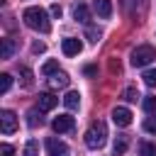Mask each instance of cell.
<instances>
[{
    "mask_svg": "<svg viewBox=\"0 0 156 156\" xmlns=\"http://www.w3.org/2000/svg\"><path fill=\"white\" fill-rule=\"evenodd\" d=\"M17 129V115L12 110H2L0 112V132L2 134H12Z\"/></svg>",
    "mask_w": 156,
    "mask_h": 156,
    "instance_id": "cell-4",
    "label": "cell"
},
{
    "mask_svg": "<svg viewBox=\"0 0 156 156\" xmlns=\"http://www.w3.org/2000/svg\"><path fill=\"white\" fill-rule=\"evenodd\" d=\"M112 122H115L117 127H129V124H132V112H129L127 107H115V110H112Z\"/></svg>",
    "mask_w": 156,
    "mask_h": 156,
    "instance_id": "cell-9",
    "label": "cell"
},
{
    "mask_svg": "<svg viewBox=\"0 0 156 156\" xmlns=\"http://www.w3.org/2000/svg\"><path fill=\"white\" fill-rule=\"evenodd\" d=\"M44 146H46V156H68V146L56 136H49Z\"/></svg>",
    "mask_w": 156,
    "mask_h": 156,
    "instance_id": "cell-5",
    "label": "cell"
},
{
    "mask_svg": "<svg viewBox=\"0 0 156 156\" xmlns=\"http://www.w3.org/2000/svg\"><path fill=\"white\" fill-rule=\"evenodd\" d=\"M10 88H12V76L10 73H2L0 76V93H7Z\"/></svg>",
    "mask_w": 156,
    "mask_h": 156,
    "instance_id": "cell-18",
    "label": "cell"
},
{
    "mask_svg": "<svg viewBox=\"0 0 156 156\" xmlns=\"http://www.w3.org/2000/svg\"><path fill=\"white\" fill-rule=\"evenodd\" d=\"M141 78H144V83H146V85H151V88H154V85H156V68L144 71V76H141Z\"/></svg>",
    "mask_w": 156,
    "mask_h": 156,
    "instance_id": "cell-20",
    "label": "cell"
},
{
    "mask_svg": "<svg viewBox=\"0 0 156 156\" xmlns=\"http://www.w3.org/2000/svg\"><path fill=\"white\" fill-rule=\"evenodd\" d=\"M68 73H63V71H58V73H54V76H49V88H66L68 85Z\"/></svg>",
    "mask_w": 156,
    "mask_h": 156,
    "instance_id": "cell-11",
    "label": "cell"
},
{
    "mask_svg": "<svg viewBox=\"0 0 156 156\" xmlns=\"http://www.w3.org/2000/svg\"><path fill=\"white\" fill-rule=\"evenodd\" d=\"M22 20H24V24H27L29 29H37V32H41V34H46V32L51 29V22H49V15H46L44 7H27V10L22 12Z\"/></svg>",
    "mask_w": 156,
    "mask_h": 156,
    "instance_id": "cell-1",
    "label": "cell"
},
{
    "mask_svg": "<svg viewBox=\"0 0 156 156\" xmlns=\"http://www.w3.org/2000/svg\"><path fill=\"white\" fill-rule=\"evenodd\" d=\"M20 76H22V85H32V71H29L27 66L20 68Z\"/></svg>",
    "mask_w": 156,
    "mask_h": 156,
    "instance_id": "cell-22",
    "label": "cell"
},
{
    "mask_svg": "<svg viewBox=\"0 0 156 156\" xmlns=\"http://www.w3.org/2000/svg\"><path fill=\"white\" fill-rule=\"evenodd\" d=\"M24 156H37V154H32V151H27V154H24Z\"/></svg>",
    "mask_w": 156,
    "mask_h": 156,
    "instance_id": "cell-29",
    "label": "cell"
},
{
    "mask_svg": "<svg viewBox=\"0 0 156 156\" xmlns=\"http://www.w3.org/2000/svg\"><path fill=\"white\" fill-rule=\"evenodd\" d=\"M85 34H88V39H90L93 44H98V41H100V37H102V34H100V29H95V27H88V29H85Z\"/></svg>",
    "mask_w": 156,
    "mask_h": 156,
    "instance_id": "cell-21",
    "label": "cell"
},
{
    "mask_svg": "<svg viewBox=\"0 0 156 156\" xmlns=\"http://www.w3.org/2000/svg\"><path fill=\"white\" fill-rule=\"evenodd\" d=\"M93 7H95V12H98V17H102V20H107V17L112 15V0H95Z\"/></svg>",
    "mask_w": 156,
    "mask_h": 156,
    "instance_id": "cell-10",
    "label": "cell"
},
{
    "mask_svg": "<svg viewBox=\"0 0 156 156\" xmlns=\"http://www.w3.org/2000/svg\"><path fill=\"white\" fill-rule=\"evenodd\" d=\"M51 129H54L56 134L71 132V129H73V117H71V115H58V117H54V119H51Z\"/></svg>",
    "mask_w": 156,
    "mask_h": 156,
    "instance_id": "cell-7",
    "label": "cell"
},
{
    "mask_svg": "<svg viewBox=\"0 0 156 156\" xmlns=\"http://www.w3.org/2000/svg\"><path fill=\"white\" fill-rule=\"evenodd\" d=\"M32 51H34V54H41V51H44V44H39V41H37V44L32 46Z\"/></svg>",
    "mask_w": 156,
    "mask_h": 156,
    "instance_id": "cell-28",
    "label": "cell"
},
{
    "mask_svg": "<svg viewBox=\"0 0 156 156\" xmlns=\"http://www.w3.org/2000/svg\"><path fill=\"white\" fill-rule=\"evenodd\" d=\"M58 105V98H54L51 93H41L39 98H37V110L39 112H49V110H54Z\"/></svg>",
    "mask_w": 156,
    "mask_h": 156,
    "instance_id": "cell-8",
    "label": "cell"
},
{
    "mask_svg": "<svg viewBox=\"0 0 156 156\" xmlns=\"http://www.w3.org/2000/svg\"><path fill=\"white\" fill-rule=\"evenodd\" d=\"M139 98V93H136V88H127L124 90V100H129V102H134Z\"/></svg>",
    "mask_w": 156,
    "mask_h": 156,
    "instance_id": "cell-25",
    "label": "cell"
},
{
    "mask_svg": "<svg viewBox=\"0 0 156 156\" xmlns=\"http://www.w3.org/2000/svg\"><path fill=\"white\" fill-rule=\"evenodd\" d=\"M105 141H107V127H105V122H93L88 127V132H85V144L90 149H102Z\"/></svg>",
    "mask_w": 156,
    "mask_h": 156,
    "instance_id": "cell-2",
    "label": "cell"
},
{
    "mask_svg": "<svg viewBox=\"0 0 156 156\" xmlns=\"http://www.w3.org/2000/svg\"><path fill=\"white\" fill-rule=\"evenodd\" d=\"M73 17H76L78 22L88 24V22H90V10H88V5H76V10H73Z\"/></svg>",
    "mask_w": 156,
    "mask_h": 156,
    "instance_id": "cell-13",
    "label": "cell"
},
{
    "mask_svg": "<svg viewBox=\"0 0 156 156\" xmlns=\"http://www.w3.org/2000/svg\"><path fill=\"white\" fill-rule=\"evenodd\" d=\"M27 124H29V127H37V124H41V112H37V110H29V115H27Z\"/></svg>",
    "mask_w": 156,
    "mask_h": 156,
    "instance_id": "cell-19",
    "label": "cell"
},
{
    "mask_svg": "<svg viewBox=\"0 0 156 156\" xmlns=\"http://www.w3.org/2000/svg\"><path fill=\"white\" fill-rule=\"evenodd\" d=\"M0 156H15V149L10 144H0Z\"/></svg>",
    "mask_w": 156,
    "mask_h": 156,
    "instance_id": "cell-26",
    "label": "cell"
},
{
    "mask_svg": "<svg viewBox=\"0 0 156 156\" xmlns=\"http://www.w3.org/2000/svg\"><path fill=\"white\" fill-rule=\"evenodd\" d=\"M51 15H54V17H61V7H58V5H51Z\"/></svg>",
    "mask_w": 156,
    "mask_h": 156,
    "instance_id": "cell-27",
    "label": "cell"
},
{
    "mask_svg": "<svg viewBox=\"0 0 156 156\" xmlns=\"http://www.w3.org/2000/svg\"><path fill=\"white\" fill-rule=\"evenodd\" d=\"M63 105H66L68 110H78V105H80V93H78V90H68V93L63 95Z\"/></svg>",
    "mask_w": 156,
    "mask_h": 156,
    "instance_id": "cell-12",
    "label": "cell"
},
{
    "mask_svg": "<svg viewBox=\"0 0 156 156\" xmlns=\"http://www.w3.org/2000/svg\"><path fill=\"white\" fill-rule=\"evenodd\" d=\"M41 73H44V76H54V73H58V61H54V58L46 61V63L41 66Z\"/></svg>",
    "mask_w": 156,
    "mask_h": 156,
    "instance_id": "cell-15",
    "label": "cell"
},
{
    "mask_svg": "<svg viewBox=\"0 0 156 156\" xmlns=\"http://www.w3.org/2000/svg\"><path fill=\"white\" fill-rule=\"evenodd\" d=\"M61 51H63L66 56H78V54L83 51V41L76 39V37H66V39L61 41Z\"/></svg>",
    "mask_w": 156,
    "mask_h": 156,
    "instance_id": "cell-6",
    "label": "cell"
},
{
    "mask_svg": "<svg viewBox=\"0 0 156 156\" xmlns=\"http://www.w3.org/2000/svg\"><path fill=\"white\" fill-rule=\"evenodd\" d=\"M156 58V49L151 44H141L132 51V66L134 68H141V66H149L151 61Z\"/></svg>",
    "mask_w": 156,
    "mask_h": 156,
    "instance_id": "cell-3",
    "label": "cell"
},
{
    "mask_svg": "<svg viewBox=\"0 0 156 156\" xmlns=\"http://www.w3.org/2000/svg\"><path fill=\"white\" fill-rule=\"evenodd\" d=\"M12 54H15V41H12V39H2V51H0V56H2V58H12Z\"/></svg>",
    "mask_w": 156,
    "mask_h": 156,
    "instance_id": "cell-14",
    "label": "cell"
},
{
    "mask_svg": "<svg viewBox=\"0 0 156 156\" xmlns=\"http://www.w3.org/2000/svg\"><path fill=\"white\" fill-rule=\"evenodd\" d=\"M139 156H156V144H149V141L139 144Z\"/></svg>",
    "mask_w": 156,
    "mask_h": 156,
    "instance_id": "cell-17",
    "label": "cell"
},
{
    "mask_svg": "<svg viewBox=\"0 0 156 156\" xmlns=\"http://www.w3.org/2000/svg\"><path fill=\"white\" fill-rule=\"evenodd\" d=\"M144 107H146V112H149L151 117H156V98H146V100H144Z\"/></svg>",
    "mask_w": 156,
    "mask_h": 156,
    "instance_id": "cell-23",
    "label": "cell"
},
{
    "mask_svg": "<svg viewBox=\"0 0 156 156\" xmlns=\"http://www.w3.org/2000/svg\"><path fill=\"white\" fill-rule=\"evenodd\" d=\"M112 151H115V156H122V154L127 151V136H119V139H115V146H112Z\"/></svg>",
    "mask_w": 156,
    "mask_h": 156,
    "instance_id": "cell-16",
    "label": "cell"
},
{
    "mask_svg": "<svg viewBox=\"0 0 156 156\" xmlns=\"http://www.w3.org/2000/svg\"><path fill=\"white\" fill-rule=\"evenodd\" d=\"M144 129L151 132V134H156V119H154V117H146V119H144Z\"/></svg>",
    "mask_w": 156,
    "mask_h": 156,
    "instance_id": "cell-24",
    "label": "cell"
}]
</instances>
